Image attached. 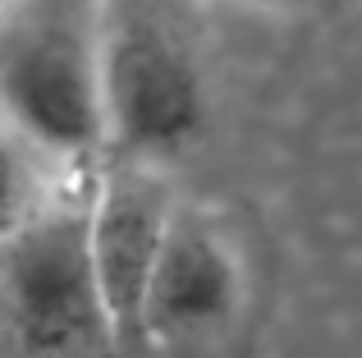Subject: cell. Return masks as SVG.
<instances>
[{
  "label": "cell",
  "mask_w": 362,
  "mask_h": 358,
  "mask_svg": "<svg viewBox=\"0 0 362 358\" xmlns=\"http://www.w3.org/2000/svg\"><path fill=\"white\" fill-rule=\"evenodd\" d=\"M106 156L160 166L206 125V79L188 37L147 0H106Z\"/></svg>",
  "instance_id": "cell-3"
},
{
  "label": "cell",
  "mask_w": 362,
  "mask_h": 358,
  "mask_svg": "<svg viewBox=\"0 0 362 358\" xmlns=\"http://www.w3.org/2000/svg\"><path fill=\"white\" fill-rule=\"evenodd\" d=\"M23 152H28V147L9 134V125L0 120V234L23 216V207L33 202V193L42 188L33 179V171H28Z\"/></svg>",
  "instance_id": "cell-6"
},
{
  "label": "cell",
  "mask_w": 362,
  "mask_h": 358,
  "mask_svg": "<svg viewBox=\"0 0 362 358\" xmlns=\"http://www.w3.org/2000/svg\"><path fill=\"white\" fill-rule=\"evenodd\" d=\"M9 5H14V0H0V14H5V9H9Z\"/></svg>",
  "instance_id": "cell-8"
},
{
  "label": "cell",
  "mask_w": 362,
  "mask_h": 358,
  "mask_svg": "<svg viewBox=\"0 0 362 358\" xmlns=\"http://www.w3.org/2000/svg\"><path fill=\"white\" fill-rule=\"evenodd\" d=\"M92 171H51L0 234V340L14 358H119L92 262Z\"/></svg>",
  "instance_id": "cell-1"
},
{
  "label": "cell",
  "mask_w": 362,
  "mask_h": 358,
  "mask_svg": "<svg viewBox=\"0 0 362 358\" xmlns=\"http://www.w3.org/2000/svg\"><path fill=\"white\" fill-rule=\"evenodd\" d=\"M247 276L225 225L202 207L179 202L142 304V350H202L243 313Z\"/></svg>",
  "instance_id": "cell-4"
},
{
  "label": "cell",
  "mask_w": 362,
  "mask_h": 358,
  "mask_svg": "<svg viewBox=\"0 0 362 358\" xmlns=\"http://www.w3.org/2000/svg\"><path fill=\"white\" fill-rule=\"evenodd\" d=\"M179 197L160 166L106 156L92 184V262L124 354L142 350V304Z\"/></svg>",
  "instance_id": "cell-5"
},
{
  "label": "cell",
  "mask_w": 362,
  "mask_h": 358,
  "mask_svg": "<svg viewBox=\"0 0 362 358\" xmlns=\"http://www.w3.org/2000/svg\"><path fill=\"white\" fill-rule=\"evenodd\" d=\"M106 0H14L0 14V120L51 171L106 161Z\"/></svg>",
  "instance_id": "cell-2"
},
{
  "label": "cell",
  "mask_w": 362,
  "mask_h": 358,
  "mask_svg": "<svg viewBox=\"0 0 362 358\" xmlns=\"http://www.w3.org/2000/svg\"><path fill=\"white\" fill-rule=\"evenodd\" d=\"M275 5H321V0H275Z\"/></svg>",
  "instance_id": "cell-7"
}]
</instances>
